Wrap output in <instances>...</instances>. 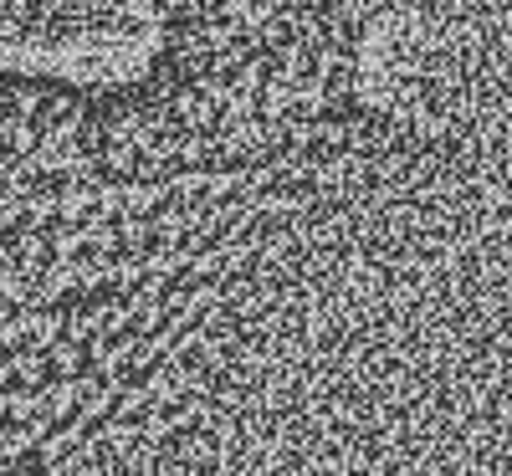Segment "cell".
<instances>
[{"label":"cell","mask_w":512,"mask_h":476,"mask_svg":"<svg viewBox=\"0 0 512 476\" xmlns=\"http://www.w3.org/2000/svg\"><path fill=\"white\" fill-rule=\"evenodd\" d=\"M164 52V0H0V82L108 98L149 88Z\"/></svg>","instance_id":"cell-1"}]
</instances>
